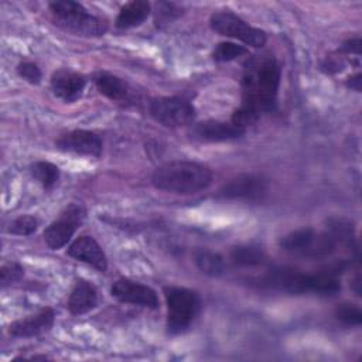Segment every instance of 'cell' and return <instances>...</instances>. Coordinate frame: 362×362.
I'll return each mask as SVG.
<instances>
[{
  "mask_svg": "<svg viewBox=\"0 0 362 362\" xmlns=\"http://www.w3.org/2000/svg\"><path fill=\"white\" fill-rule=\"evenodd\" d=\"M281 79V68L270 54L255 55L243 64L240 89V106L262 113H272L277 109V96Z\"/></svg>",
  "mask_w": 362,
  "mask_h": 362,
  "instance_id": "cell-1",
  "label": "cell"
},
{
  "mask_svg": "<svg viewBox=\"0 0 362 362\" xmlns=\"http://www.w3.org/2000/svg\"><path fill=\"white\" fill-rule=\"evenodd\" d=\"M345 267V264L334 266L315 273L298 272L290 267H273L267 270L263 276L253 280V284L262 288H269L274 291H283L290 294H320V296H334L341 290V281L338 273Z\"/></svg>",
  "mask_w": 362,
  "mask_h": 362,
  "instance_id": "cell-2",
  "label": "cell"
},
{
  "mask_svg": "<svg viewBox=\"0 0 362 362\" xmlns=\"http://www.w3.org/2000/svg\"><path fill=\"white\" fill-rule=\"evenodd\" d=\"M214 181L212 170L201 163L189 160H173L158 165L151 174L154 188L178 195L201 192Z\"/></svg>",
  "mask_w": 362,
  "mask_h": 362,
  "instance_id": "cell-3",
  "label": "cell"
},
{
  "mask_svg": "<svg viewBox=\"0 0 362 362\" xmlns=\"http://www.w3.org/2000/svg\"><path fill=\"white\" fill-rule=\"evenodd\" d=\"M54 23L62 30L81 37H102L107 31V21L89 13L81 3L57 0L48 4Z\"/></svg>",
  "mask_w": 362,
  "mask_h": 362,
  "instance_id": "cell-4",
  "label": "cell"
},
{
  "mask_svg": "<svg viewBox=\"0 0 362 362\" xmlns=\"http://www.w3.org/2000/svg\"><path fill=\"white\" fill-rule=\"evenodd\" d=\"M163 293L167 305V332L170 335L182 334L199 315L201 297L197 291L178 286H165Z\"/></svg>",
  "mask_w": 362,
  "mask_h": 362,
  "instance_id": "cell-5",
  "label": "cell"
},
{
  "mask_svg": "<svg viewBox=\"0 0 362 362\" xmlns=\"http://www.w3.org/2000/svg\"><path fill=\"white\" fill-rule=\"evenodd\" d=\"M279 245L288 253L310 259H325L335 253L341 242L328 228L324 232H317L313 228H300L284 235Z\"/></svg>",
  "mask_w": 362,
  "mask_h": 362,
  "instance_id": "cell-6",
  "label": "cell"
},
{
  "mask_svg": "<svg viewBox=\"0 0 362 362\" xmlns=\"http://www.w3.org/2000/svg\"><path fill=\"white\" fill-rule=\"evenodd\" d=\"M209 25L219 35L238 40L252 48H262L267 41V35L263 30L250 25L232 11L212 13L209 17Z\"/></svg>",
  "mask_w": 362,
  "mask_h": 362,
  "instance_id": "cell-7",
  "label": "cell"
},
{
  "mask_svg": "<svg viewBox=\"0 0 362 362\" xmlns=\"http://www.w3.org/2000/svg\"><path fill=\"white\" fill-rule=\"evenodd\" d=\"M150 116L164 127L177 129L192 124L197 116L195 106L184 96H160L148 103Z\"/></svg>",
  "mask_w": 362,
  "mask_h": 362,
  "instance_id": "cell-8",
  "label": "cell"
},
{
  "mask_svg": "<svg viewBox=\"0 0 362 362\" xmlns=\"http://www.w3.org/2000/svg\"><path fill=\"white\" fill-rule=\"evenodd\" d=\"M85 216L86 211L83 205L76 202L66 205L59 216L45 228L42 233L45 245L52 250L64 247L81 228Z\"/></svg>",
  "mask_w": 362,
  "mask_h": 362,
  "instance_id": "cell-9",
  "label": "cell"
},
{
  "mask_svg": "<svg viewBox=\"0 0 362 362\" xmlns=\"http://www.w3.org/2000/svg\"><path fill=\"white\" fill-rule=\"evenodd\" d=\"M269 191V181L260 174H239L225 182L219 191L218 197L225 199H262Z\"/></svg>",
  "mask_w": 362,
  "mask_h": 362,
  "instance_id": "cell-10",
  "label": "cell"
},
{
  "mask_svg": "<svg viewBox=\"0 0 362 362\" xmlns=\"http://www.w3.org/2000/svg\"><path fill=\"white\" fill-rule=\"evenodd\" d=\"M110 294L117 301L124 304L139 305L151 310H157L160 307V300L154 288L127 277L117 279L110 287Z\"/></svg>",
  "mask_w": 362,
  "mask_h": 362,
  "instance_id": "cell-11",
  "label": "cell"
},
{
  "mask_svg": "<svg viewBox=\"0 0 362 362\" xmlns=\"http://www.w3.org/2000/svg\"><path fill=\"white\" fill-rule=\"evenodd\" d=\"M55 147L64 153L99 158L103 153V140L96 132L76 129L61 134L55 140Z\"/></svg>",
  "mask_w": 362,
  "mask_h": 362,
  "instance_id": "cell-12",
  "label": "cell"
},
{
  "mask_svg": "<svg viewBox=\"0 0 362 362\" xmlns=\"http://www.w3.org/2000/svg\"><path fill=\"white\" fill-rule=\"evenodd\" d=\"M246 130L235 126L232 122H222L215 119L192 123L189 127V137L201 143H221L240 139Z\"/></svg>",
  "mask_w": 362,
  "mask_h": 362,
  "instance_id": "cell-13",
  "label": "cell"
},
{
  "mask_svg": "<svg viewBox=\"0 0 362 362\" xmlns=\"http://www.w3.org/2000/svg\"><path fill=\"white\" fill-rule=\"evenodd\" d=\"M86 78L69 68L57 69L51 75V90L52 93L64 100L65 103H74L78 100L85 89Z\"/></svg>",
  "mask_w": 362,
  "mask_h": 362,
  "instance_id": "cell-14",
  "label": "cell"
},
{
  "mask_svg": "<svg viewBox=\"0 0 362 362\" xmlns=\"http://www.w3.org/2000/svg\"><path fill=\"white\" fill-rule=\"evenodd\" d=\"M55 321V313L52 308L45 307L35 314L13 321L8 325V334L13 338H33L44 332H48Z\"/></svg>",
  "mask_w": 362,
  "mask_h": 362,
  "instance_id": "cell-15",
  "label": "cell"
},
{
  "mask_svg": "<svg viewBox=\"0 0 362 362\" xmlns=\"http://www.w3.org/2000/svg\"><path fill=\"white\" fill-rule=\"evenodd\" d=\"M66 255L72 259L86 263L99 272L107 270V257L102 246L96 242L95 238L89 235L78 236L66 250Z\"/></svg>",
  "mask_w": 362,
  "mask_h": 362,
  "instance_id": "cell-16",
  "label": "cell"
},
{
  "mask_svg": "<svg viewBox=\"0 0 362 362\" xmlns=\"http://www.w3.org/2000/svg\"><path fill=\"white\" fill-rule=\"evenodd\" d=\"M93 82L99 93L116 103H127L132 100V88L117 75L98 71L93 74Z\"/></svg>",
  "mask_w": 362,
  "mask_h": 362,
  "instance_id": "cell-17",
  "label": "cell"
},
{
  "mask_svg": "<svg viewBox=\"0 0 362 362\" xmlns=\"http://www.w3.org/2000/svg\"><path fill=\"white\" fill-rule=\"evenodd\" d=\"M98 305V290L88 280L78 279L68 296L66 308L72 315H82Z\"/></svg>",
  "mask_w": 362,
  "mask_h": 362,
  "instance_id": "cell-18",
  "label": "cell"
},
{
  "mask_svg": "<svg viewBox=\"0 0 362 362\" xmlns=\"http://www.w3.org/2000/svg\"><path fill=\"white\" fill-rule=\"evenodd\" d=\"M151 4L144 0H134L126 3L117 13L115 25L120 30H127L143 24L150 16Z\"/></svg>",
  "mask_w": 362,
  "mask_h": 362,
  "instance_id": "cell-19",
  "label": "cell"
},
{
  "mask_svg": "<svg viewBox=\"0 0 362 362\" xmlns=\"http://www.w3.org/2000/svg\"><path fill=\"white\" fill-rule=\"evenodd\" d=\"M194 263L201 273L211 277H219L225 273L223 256L209 249H198L194 253Z\"/></svg>",
  "mask_w": 362,
  "mask_h": 362,
  "instance_id": "cell-20",
  "label": "cell"
},
{
  "mask_svg": "<svg viewBox=\"0 0 362 362\" xmlns=\"http://www.w3.org/2000/svg\"><path fill=\"white\" fill-rule=\"evenodd\" d=\"M230 260L233 264L239 267H256L266 263L267 256L263 249L257 246H249V245H240L235 246L230 250Z\"/></svg>",
  "mask_w": 362,
  "mask_h": 362,
  "instance_id": "cell-21",
  "label": "cell"
},
{
  "mask_svg": "<svg viewBox=\"0 0 362 362\" xmlns=\"http://www.w3.org/2000/svg\"><path fill=\"white\" fill-rule=\"evenodd\" d=\"M30 174L45 191L52 189L58 184L61 177L59 167L55 165L54 163L44 161V160L34 161L30 165Z\"/></svg>",
  "mask_w": 362,
  "mask_h": 362,
  "instance_id": "cell-22",
  "label": "cell"
},
{
  "mask_svg": "<svg viewBox=\"0 0 362 362\" xmlns=\"http://www.w3.org/2000/svg\"><path fill=\"white\" fill-rule=\"evenodd\" d=\"M247 52H249V49L245 45L230 42V41H223V42H219L214 48L212 59L216 62H229V61H233Z\"/></svg>",
  "mask_w": 362,
  "mask_h": 362,
  "instance_id": "cell-23",
  "label": "cell"
},
{
  "mask_svg": "<svg viewBox=\"0 0 362 362\" xmlns=\"http://www.w3.org/2000/svg\"><path fill=\"white\" fill-rule=\"evenodd\" d=\"M40 226V219L34 215H20L17 218H14L7 230L11 235L16 236H30L33 235Z\"/></svg>",
  "mask_w": 362,
  "mask_h": 362,
  "instance_id": "cell-24",
  "label": "cell"
},
{
  "mask_svg": "<svg viewBox=\"0 0 362 362\" xmlns=\"http://www.w3.org/2000/svg\"><path fill=\"white\" fill-rule=\"evenodd\" d=\"M334 315L341 324L346 327H358L362 322V311H361V307L356 304L342 303L337 305Z\"/></svg>",
  "mask_w": 362,
  "mask_h": 362,
  "instance_id": "cell-25",
  "label": "cell"
},
{
  "mask_svg": "<svg viewBox=\"0 0 362 362\" xmlns=\"http://www.w3.org/2000/svg\"><path fill=\"white\" fill-rule=\"evenodd\" d=\"M24 276V267L17 262H8L4 263L0 269V283L1 287L11 286L17 281H20Z\"/></svg>",
  "mask_w": 362,
  "mask_h": 362,
  "instance_id": "cell-26",
  "label": "cell"
},
{
  "mask_svg": "<svg viewBox=\"0 0 362 362\" xmlns=\"http://www.w3.org/2000/svg\"><path fill=\"white\" fill-rule=\"evenodd\" d=\"M182 14V8L174 3H157V10H156V23L157 25L160 24H168L177 17Z\"/></svg>",
  "mask_w": 362,
  "mask_h": 362,
  "instance_id": "cell-27",
  "label": "cell"
},
{
  "mask_svg": "<svg viewBox=\"0 0 362 362\" xmlns=\"http://www.w3.org/2000/svg\"><path fill=\"white\" fill-rule=\"evenodd\" d=\"M17 75L24 79L25 82L31 83V85H38L42 79V72L40 69V66L35 62L31 61H23L17 65L16 68Z\"/></svg>",
  "mask_w": 362,
  "mask_h": 362,
  "instance_id": "cell-28",
  "label": "cell"
},
{
  "mask_svg": "<svg viewBox=\"0 0 362 362\" xmlns=\"http://www.w3.org/2000/svg\"><path fill=\"white\" fill-rule=\"evenodd\" d=\"M344 61L341 57H327L322 62H321V71L325 74H338L344 69Z\"/></svg>",
  "mask_w": 362,
  "mask_h": 362,
  "instance_id": "cell-29",
  "label": "cell"
},
{
  "mask_svg": "<svg viewBox=\"0 0 362 362\" xmlns=\"http://www.w3.org/2000/svg\"><path fill=\"white\" fill-rule=\"evenodd\" d=\"M361 37L356 35V37H352V38H348L346 41L342 42L341 48H339V52L342 54H346V55H355L356 58L361 57Z\"/></svg>",
  "mask_w": 362,
  "mask_h": 362,
  "instance_id": "cell-30",
  "label": "cell"
},
{
  "mask_svg": "<svg viewBox=\"0 0 362 362\" xmlns=\"http://www.w3.org/2000/svg\"><path fill=\"white\" fill-rule=\"evenodd\" d=\"M345 85L349 88V89H354L356 92H361L362 89V76L359 72H356L355 75L349 76L346 81H345Z\"/></svg>",
  "mask_w": 362,
  "mask_h": 362,
  "instance_id": "cell-31",
  "label": "cell"
}]
</instances>
